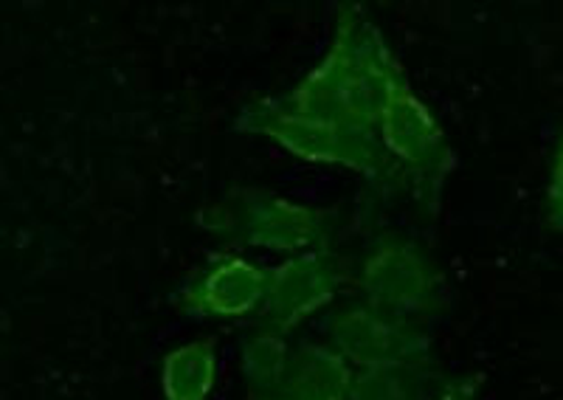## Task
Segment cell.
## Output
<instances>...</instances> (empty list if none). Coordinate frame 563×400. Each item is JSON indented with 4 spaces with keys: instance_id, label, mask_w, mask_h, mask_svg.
I'll return each mask as SVG.
<instances>
[{
    "instance_id": "obj_1",
    "label": "cell",
    "mask_w": 563,
    "mask_h": 400,
    "mask_svg": "<svg viewBox=\"0 0 563 400\" xmlns=\"http://www.w3.org/2000/svg\"><path fill=\"white\" fill-rule=\"evenodd\" d=\"M406 79L380 29L355 9H344L321 63L279 99L316 116L378 133L391 97Z\"/></svg>"
},
{
    "instance_id": "obj_2",
    "label": "cell",
    "mask_w": 563,
    "mask_h": 400,
    "mask_svg": "<svg viewBox=\"0 0 563 400\" xmlns=\"http://www.w3.org/2000/svg\"><path fill=\"white\" fill-rule=\"evenodd\" d=\"M198 226L238 246L276 254L327 252L333 237V214L305 207L268 189H231L198 212Z\"/></svg>"
},
{
    "instance_id": "obj_3",
    "label": "cell",
    "mask_w": 563,
    "mask_h": 400,
    "mask_svg": "<svg viewBox=\"0 0 563 400\" xmlns=\"http://www.w3.org/2000/svg\"><path fill=\"white\" fill-rule=\"evenodd\" d=\"M234 124L251 136L271 138L301 162L355 169L366 178H380L391 173L389 158L375 130H358L333 122V119L316 116L308 110L290 108L279 97L245 104Z\"/></svg>"
},
{
    "instance_id": "obj_4",
    "label": "cell",
    "mask_w": 563,
    "mask_h": 400,
    "mask_svg": "<svg viewBox=\"0 0 563 400\" xmlns=\"http://www.w3.org/2000/svg\"><path fill=\"white\" fill-rule=\"evenodd\" d=\"M378 138L389 167L400 169L415 187L417 198L434 212L442 187L454 169V149L429 104L411 91L409 79L391 97L378 124Z\"/></svg>"
},
{
    "instance_id": "obj_5",
    "label": "cell",
    "mask_w": 563,
    "mask_h": 400,
    "mask_svg": "<svg viewBox=\"0 0 563 400\" xmlns=\"http://www.w3.org/2000/svg\"><path fill=\"white\" fill-rule=\"evenodd\" d=\"M364 302L380 313L417 324L445 304V282L429 252L406 237H384L361 263Z\"/></svg>"
},
{
    "instance_id": "obj_6",
    "label": "cell",
    "mask_w": 563,
    "mask_h": 400,
    "mask_svg": "<svg viewBox=\"0 0 563 400\" xmlns=\"http://www.w3.org/2000/svg\"><path fill=\"white\" fill-rule=\"evenodd\" d=\"M327 344L355 369L431 362V338L417 324L380 313L372 304H346L327 319Z\"/></svg>"
},
{
    "instance_id": "obj_7",
    "label": "cell",
    "mask_w": 563,
    "mask_h": 400,
    "mask_svg": "<svg viewBox=\"0 0 563 400\" xmlns=\"http://www.w3.org/2000/svg\"><path fill=\"white\" fill-rule=\"evenodd\" d=\"M344 285V265L330 252H310L285 259L271 271L268 293L260 308V327L288 336L316 310L333 302Z\"/></svg>"
},
{
    "instance_id": "obj_8",
    "label": "cell",
    "mask_w": 563,
    "mask_h": 400,
    "mask_svg": "<svg viewBox=\"0 0 563 400\" xmlns=\"http://www.w3.org/2000/svg\"><path fill=\"white\" fill-rule=\"evenodd\" d=\"M268 285V268L240 254H223L175 293V308L192 319H245L260 313Z\"/></svg>"
},
{
    "instance_id": "obj_9",
    "label": "cell",
    "mask_w": 563,
    "mask_h": 400,
    "mask_svg": "<svg viewBox=\"0 0 563 400\" xmlns=\"http://www.w3.org/2000/svg\"><path fill=\"white\" fill-rule=\"evenodd\" d=\"M355 367L330 344H301L290 353L282 392L290 400H350Z\"/></svg>"
},
{
    "instance_id": "obj_10",
    "label": "cell",
    "mask_w": 563,
    "mask_h": 400,
    "mask_svg": "<svg viewBox=\"0 0 563 400\" xmlns=\"http://www.w3.org/2000/svg\"><path fill=\"white\" fill-rule=\"evenodd\" d=\"M218 378V344L214 338H195L169 349L161 362L164 400H209Z\"/></svg>"
},
{
    "instance_id": "obj_11",
    "label": "cell",
    "mask_w": 563,
    "mask_h": 400,
    "mask_svg": "<svg viewBox=\"0 0 563 400\" xmlns=\"http://www.w3.org/2000/svg\"><path fill=\"white\" fill-rule=\"evenodd\" d=\"M431 362L355 369L350 400H431Z\"/></svg>"
},
{
    "instance_id": "obj_12",
    "label": "cell",
    "mask_w": 563,
    "mask_h": 400,
    "mask_svg": "<svg viewBox=\"0 0 563 400\" xmlns=\"http://www.w3.org/2000/svg\"><path fill=\"white\" fill-rule=\"evenodd\" d=\"M290 353L285 336L271 330H256L243 344V378L251 400L271 398L282 392L285 375H288Z\"/></svg>"
},
{
    "instance_id": "obj_13",
    "label": "cell",
    "mask_w": 563,
    "mask_h": 400,
    "mask_svg": "<svg viewBox=\"0 0 563 400\" xmlns=\"http://www.w3.org/2000/svg\"><path fill=\"white\" fill-rule=\"evenodd\" d=\"M544 214H547V226L555 229V232H563V133L561 138H558L555 155H552Z\"/></svg>"
},
{
    "instance_id": "obj_14",
    "label": "cell",
    "mask_w": 563,
    "mask_h": 400,
    "mask_svg": "<svg viewBox=\"0 0 563 400\" xmlns=\"http://www.w3.org/2000/svg\"><path fill=\"white\" fill-rule=\"evenodd\" d=\"M479 389L482 375H465V378H456V381L445 384L431 400H476Z\"/></svg>"
},
{
    "instance_id": "obj_15",
    "label": "cell",
    "mask_w": 563,
    "mask_h": 400,
    "mask_svg": "<svg viewBox=\"0 0 563 400\" xmlns=\"http://www.w3.org/2000/svg\"><path fill=\"white\" fill-rule=\"evenodd\" d=\"M256 400H290V398H285V395H271V398H256Z\"/></svg>"
}]
</instances>
